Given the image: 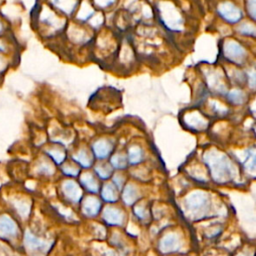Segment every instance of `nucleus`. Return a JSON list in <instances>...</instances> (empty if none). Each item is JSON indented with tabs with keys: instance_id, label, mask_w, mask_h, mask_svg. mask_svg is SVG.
<instances>
[{
	"instance_id": "f257e3e1",
	"label": "nucleus",
	"mask_w": 256,
	"mask_h": 256,
	"mask_svg": "<svg viewBox=\"0 0 256 256\" xmlns=\"http://www.w3.org/2000/svg\"><path fill=\"white\" fill-rule=\"evenodd\" d=\"M204 160L210 169L212 178L217 183L223 184L233 179L234 168L226 155L217 151H210L205 154Z\"/></svg>"
},
{
	"instance_id": "f03ea898",
	"label": "nucleus",
	"mask_w": 256,
	"mask_h": 256,
	"mask_svg": "<svg viewBox=\"0 0 256 256\" xmlns=\"http://www.w3.org/2000/svg\"><path fill=\"white\" fill-rule=\"evenodd\" d=\"M211 207L209 195L204 191H194L184 200V208L187 215L192 219L205 217Z\"/></svg>"
},
{
	"instance_id": "7ed1b4c3",
	"label": "nucleus",
	"mask_w": 256,
	"mask_h": 256,
	"mask_svg": "<svg viewBox=\"0 0 256 256\" xmlns=\"http://www.w3.org/2000/svg\"><path fill=\"white\" fill-rule=\"evenodd\" d=\"M21 235V229L16 218L8 213H0V241L7 244H15Z\"/></svg>"
},
{
	"instance_id": "20e7f679",
	"label": "nucleus",
	"mask_w": 256,
	"mask_h": 256,
	"mask_svg": "<svg viewBox=\"0 0 256 256\" xmlns=\"http://www.w3.org/2000/svg\"><path fill=\"white\" fill-rule=\"evenodd\" d=\"M23 245L29 252H46L50 247V242L41 238L30 230H26L23 234Z\"/></svg>"
},
{
	"instance_id": "39448f33",
	"label": "nucleus",
	"mask_w": 256,
	"mask_h": 256,
	"mask_svg": "<svg viewBox=\"0 0 256 256\" xmlns=\"http://www.w3.org/2000/svg\"><path fill=\"white\" fill-rule=\"evenodd\" d=\"M6 201L9 203V207L11 208L12 213L15 215V218L18 217L21 219H26L29 217L31 212V203L29 200L23 197L13 196L10 199L7 198Z\"/></svg>"
},
{
	"instance_id": "423d86ee",
	"label": "nucleus",
	"mask_w": 256,
	"mask_h": 256,
	"mask_svg": "<svg viewBox=\"0 0 256 256\" xmlns=\"http://www.w3.org/2000/svg\"><path fill=\"white\" fill-rule=\"evenodd\" d=\"M224 55L229 61L235 64H242L245 61L246 51L237 42L228 41L224 45Z\"/></svg>"
},
{
	"instance_id": "0eeeda50",
	"label": "nucleus",
	"mask_w": 256,
	"mask_h": 256,
	"mask_svg": "<svg viewBox=\"0 0 256 256\" xmlns=\"http://www.w3.org/2000/svg\"><path fill=\"white\" fill-rule=\"evenodd\" d=\"M217 11L219 15L229 23H236L242 17L241 10L230 2L221 3L218 6Z\"/></svg>"
},
{
	"instance_id": "6e6552de",
	"label": "nucleus",
	"mask_w": 256,
	"mask_h": 256,
	"mask_svg": "<svg viewBox=\"0 0 256 256\" xmlns=\"http://www.w3.org/2000/svg\"><path fill=\"white\" fill-rule=\"evenodd\" d=\"M181 248V240L175 233L166 234L159 242V250L163 254L173 253Z\"/></svg>"
},
{
	"instance_id": "1a4fd4ad",
	"label": "nucleus",
	"mask_w": 256,
	"mask_h": 256,
	"mask_svg": "<svg viewBox=\"0 0 256 256\" xmlns=\"http://www.w3.org/2000/svg\"><path fill=\"white\" fill-rule=\"evenodd\" d=\"M62 190L65 197L73 203H77L82 197V190L80 186L72 180H66L62 184Z\"/></svg>"
},
{
	"instance_id": "9d476101",
	"label": "nucleus",
	"mask_w": 256,
	"mask_h": 256,
	"mask_svg": "<svg viewBox=\"0 0 256 256\" xmlns=\"http://www.w3.org/2000/svg\"><path fill=\"white\" fill-rule=\"evenodd\" d=\"M102 215L104 221L109 225H122L124 222L123 212L115 207H106Z\"/></svg>"
},
{
	"instance_id": "9b49d317",
	"label": "nucleus",
	"mask_w": 256,
	"mask_h": 256,
	"mask_svg": "<svg viewBox=\"0 0 256 256\" xmlns=\"http://www.w3.org/2000/svg\"><path fill=\"white\" fill-rule=\"evenodd\" d=\"M101 208V203L100 201L95 198V197H87L83 202H82V211L84 215L88 217H94L96 216Z\"/></svg>"
},
{
	"instance_id": "f8f14e48",
	"label": "nucleus",
	"mask_w": 256,
	"mask_h": 256,
	"mask_svg": "<svg viewBox=\"0 0 256 256\" xmlns=\"http://www.w3.org/2000/svg\"><path fill=\"white\" fill-rule=\"evenodd\" d=\"M92 149H93L94 155L97 158L104 159L110 154L112 150V145L107 140H98L93 144Z\"/></svg>"
},
{
	"instance_id": "ddd939ff",
	"label": "nucleus",
	"mask_w": 256,
	"mask_h": 256,
	"mask_svg": "<svg viewBox=\"0 0 256 256\" xmlns=\"http://www.w3.org/2000/svg\"><path fill=\"white\" fill-rule=\"evenodd\" d=\"M138 197H139V193L134 185L128 184L124 188L123 194H122V199L126 205H132L133 203L136 202Z\"/></svg>"
},
{
	"instance_id": "4468645a",
	"label": "nucleus",
	"mask_w": 256,
	"mask_h": 256,
	"mask_svg": "<svg viewBox=\"0 0 256 256\" xmlns=\"http://www.w3.org/2000/svg\"><path fill=\"white\" fill-rule=\"evenodd\" d=\"M15 51V44L11 37L0 38V54L8 56L13 59Z\"/></svg>"
},
{
	"instance_id": "2eb2a0df",
	"label": "nucleus",
	"mask_w": 256,
	"mask_h": 256,
	"mask_svg": "<svg viewBox=\"0 0 256 256\" xmlns=\"http://www.w3.org/2000/svg\"><path fill=\"white\" fill-rule=\"evenodd\" d=\"M101 196L106 202H116L118 199L116 187L112 183L105 184L101 190Z\"/></svg>"
},
{
	"instance_id": "dca6fc26",
	"label": "nucleus",
	"mask_w": 256,
	"mask_h": 256,
	"mask_svg": "<svg viewBox=\"0 0 256 256\" xmlns=\"http://www.w3.org/2000/svg\"><path fill=\"white\" fill-rule=\"evenodd\" d=\"M81 183L83 186L91 193L98 192V183L95 180V178L90 173H84L80 178Z\"/></svg>"
},
{
	"instance_id": "f3484780",
	"label": "nucleus",
	"mask_w": 256,
	"mask_h": 256,
	"mask_svg": "<svg viewBox=\"0 0 256 256\" xmlns=\"http://www.w3.org/2000/svg\"><path fill=\"white\" fill-rule=\"evenodd\" d=\"M45 154L56 164H61L65 159V152L56 147L45 149Z\"/></svg>"
},
{
	"instance_id": "a211bd4d",
	"label": "nucleus",
	"mask_w": 256,
	"mask_h": 256,
	"mask_svg": "<svg viewBox=\"0 0 256 256\" xmlns=\"http://www.w3.org/2000/svg\"><path fill=\"white\" fill-rule=\"evenodd\" d=\"M73 159L84 168H88L92 164V158L85 150H80L77 152L75 155H73Z\"/></svg>"
},
{
	"instance_id": "6ab92c4d",
	"label": "nucleus",
	"mask_w": 256,
	"mask_h": 256,
	"mask_svg": "<svg viewBox=\"0 0 256 256\" xmlns=\"http://www.w3.org/2000/svg\"><path fill=\"white\" fill-rule=\"evenodd\" d=\"M35 171L39 175H45V176H50L54 173V168L53 165L47 161V160H41L35 167Z\"/></svg>"
},
{
	"instance_id": "aec40b11",
	"label": "nucleus",
	"mask_w": 256,
	"mask_h": 256,
	"mask_svg": "<svg viewBox=\"0 0 256 256\" xmlns=\"http://www.w3.org/2000/svg\"><path fill=\"white\" fill-rule=\"evenodd\" d=\"M12 63H13L12 58L0 54V82L12 67Z\"/></svg>"
},
{
	"instance_id": "412c9836",
	"label": "nucleus",
	"mask_w": 256,
	"mask_h": 256,
	"mask_svg": "<svg viewBox=\"0 0 256 256\" xmlns=\"http://www.w3.org/2000/svg\"><path fill=\"white\" fill-rule=\"evenodd\" d=\"M142 150L138 146H132L128 150V160L131 164H138L142 161Z\"/></svg>"
},
{
	"instance_id": "4be33fe9",
	"label": "nucleus",
	"mask_w": 256,
	"mask_h": 256,
	"mask_svg": "<svg viewBox=\"0 0 256 256\" xmlns=\"http://www.w3.org/2000/svg\"><path fill=\"white\" fill-rule=\"evenodd\" d=\"M12 28L11 24L5 16L0 14V38H8L11 37Z\"/></svg>"
},
{
	"instance_id": "5701e85b",
	"label": "nucleus",
	"mask_w": 256,
	"mask_h": 256,
	"mask_svg": "<svg viewBox=\"0 0 256 256\" xmlns=\"http://www.w3.org/2000/svg\"><path fill=\"white\" fill-rule=\"evenodd\" d=\"M111 165L116 169H124L127 166V159L122 154H115L111 157Z\"/></svg>"
},
{
	"instance_id": "b1692460",
	"label": "nucleus",
	"mask_w": 256,
	"mask_h": 256,
	"mask_svg": "<svg viewBox=\"0 0 256 256\" xmlns=\"http://www.w3.org/2000/svg\"><path fill=\"white\" fill-rule=\"evenodd\" d=\"M95 172L101 179H108L112 174V168L107 164H98L95 167Z\"/></svg>"
},
{
	"instance_id": "393cba45",
	"label": "nucleus",
	"mask_w": 256,
	"mask_h": 256,
	"mask_svg": "<svg viewBox=\"0 0 256 256\" xmlns=\"http://www.w3.org/2000/svg\"><path fill=\"white\" fill-rule=\"evenodd\" d=\"M228 99L234 104H241L245 100V95L241 90L235 89V90H232L229 92Z\"/></svg>"
},
{
	"instance_id": "a878e982",
	"label": "nucleus",
	"mask_w": 256,
	"mask_h": 256,
	"mask_svg": "<svg viewBox=\"0 0 256 256\" xmlns=\"http://www.w3.org/2000/svg\"><path fill=\"white\" fill-rule=\"evenodd\" d=\"M244 165L247 169L251 170V171H254L255 170V152H254V149H251L248 151V154L245 158V161H244Z\"/></svg>"
},
{
	"instance_id": "bb28decb",
	"label": "nucleus",
	"mask_w": 256,
	"mask_h": 256,
	"mask_svg": "<svg viewBox=\"0 0 256 256\" xmlns=\"http://www.w3.org/2000/svg\"><path fill=\"white\" fill-rule=\"evenodd\" d=\"M238 31L244 35H255V27L250 23H243L241 26H239Z\"/></svg>"
},
{
	"instance_id": "cd10ccee",
	"label": "nucleus",
	"mask_w": 256,
	"mask_h": 256,
	"mask_svg": "<svg viewBox=\"0 0 256 256\" xmlns=\"http://www.w3.org/2000/svg\"><path fill=\"white\" fill-rule=\"evenodd\" d=\"M62 171L65 175H68V176H77L79 174V169L74 167V166H70V165H66L62 168Z\"/></svg>"
},
{
	"instance_id": "c85d7f7f",
	"label": "nucleus",
	"mask_w": 256,
	"mask_h": 256,
	"mask_svg": "<svg viewBox=\"0 0 256 256\" xmlns=\"http://www.w3.org/2000/svg\"><path fill=\"white\" fill-rule=\"evenodd\" d=\"M247 10L252 17V19H255V0H248L247 1Z\"/></svg>"
},
{
	"instance_id": "c756f323",
	"label": "nucleus",
	"mask_w": 256,
	"mask_h": 256,
	"mask_svg": "<svg viewBox=\"0 0 256 256\" xmlns=\"http://www.w3.org/2000/svg\"><path fill=\"white\" fill-rule=\"evenodd\" d=\"M134 211H135V214L139 217V218H142V219H144V218H146L147 217V212H146V210L143 208V207H141V206H137V207H135V209H134Z\"/></svg>"
},
{
	"instance_id": "7c9ffc66",
	"label": "nucleus",
	"mask_w": 256,
	"mask_h": 256,
	"mask_svg": "<svg viewBox=\"0 0 256 256\" xmlns=\"http://www.w3.org/2000/svg\"><path fill=\"white\" fill-rule=\"evenodd\" d=\"M123 178H122V176H120V175H116L115 177H114V183H115V185L117 186V187H121L122 186V184H123Z\"/></svg>"
},
{
	"instance_id": "2f4dec72",
	"label": "nucleus",
	"mask_w": 256,
	"mask_h": 256,
	"mask_svg": "<svg viewBox=\"0 0 256 256\" xmlns=\"http://www.w3.org/2000/svg\"><path fill=\"white\" fill-rule=\"evenodd\" d=\"M248 75H249L248 77H250V87L254 88V86H255V72H254V70H252L251 73L248 74Z\"/></svg>"
},
{
	"instance_id": "473e14b6",
	"label": "nucleus",
	"mask_w": 256,
	"mask_h": 256,
	"mask_svg": "<svg viewBox=\"0 0 256 256\" xmlns=\"http://www.w3.org/2000/svg\"><path fill=\"white\" fill-rule=\"evenodd\" d=\"M107 256H115V254L113 253V252H108V254H107Z\"/></svg>"
}]
</instances>
